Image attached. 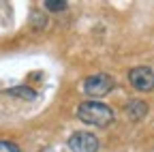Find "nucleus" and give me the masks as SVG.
I'll return each instance as SVG.
<instances>
[{
	"mask_svg": "<svg viewBox=\"0 0 154 152\" xmlns=\"http://www.w3.org/2000/svg\"><path fill=\"white\" fill-rule=\"evenodd\" d=\"M77 116H79L82 122L92 124V126H109L113 122L111 107L101 101H84L77 109Z\"/></svg>",
	"mask_w": 154,
	"mask_h": 152,
	"instance_id": "nucleus-1",
	"label": "nucleus"
},
{
	"mask_svg": "<svg viewBox=\"0 0 154 152\" xmlns=\"http://www.w3.org/2000/svg\"><path fill=\"white\" fill-rule=\"evenodd\" d=\"M0 152H19V146L13 141H2L0 139Z\"/></svg>",
	"mask_w": 154,
	"mask_h": 152,
	"instance_id": "nucleus-8",
	"label": "nucleus"
},
{
	"mask_svg": "<svg viewBox=\"0 0 154 152\" xmlns=\"http://www.w3.org/2000/svg\"><path fill=\"white\" fill-rule=\"evenodd\" d=\"M9 92H11V94H15V97H22V99H34V97H36V92H34V90H30V88H26V86L11 88Z\"/></svg>",
	"mask_w": 154,
	"mask_h": 152,
	"instance_id": "nucleus-6",
	"label": "nucleus"
},
{
	"mask_svg": "<svg viewBox=\"0 0 154 152\" xmlns=\"http://www.w3.org/2000/svg\"><path fill=\"white\" fill-rule=\"evenodd\" d=\"M128 82L135 90L148 92L154 88V71L150 67H135L128 71Z\"/></svg>",
	"mask_w": 154,
	"mask_h": 152,
	"instance_id": "nucleus-3",
	"label": "nucleus"
},
{
	"mask_svg": "<svg viewBox=\"0 0 154 152\" xmlns=\"http://www.w3.org/2000/svg\"><path fill=\"white\" fill-rule=\"evenodd\" d=\"M126 113H128V118L133 120V122H139L141 118H146V113H148V103L146 101H131L128 105H126Z\"/></svg>",
	"mask_w": 154,
	"mask_h": 152,
	"instance_id": "nucleus-5",
	"label": "nucleus"
},
{
	"mask_svg": "<svg viewBox=\"0 0 154 152\" xmlns=\"http://www.w3.org/2000/svg\"><path fill=\"white\" fill-rule=\"evenodd\" d=\"M45 7L49 11H64L66 9V2H64V0H47Z\"/></svg>",
	"mask_w": 154,
	"mask_h": 152,
	"instance_id": "nucleus-7",
	"label": "nucleus"
},
{
	"mask_svg": "<svg viewBox=\"0 0 154 152\" xmlns=\"http://www.w3.org/2000/svg\"><path fill=\"white\" fill-rule=\"evenodd\" d=\"M69 146L73 152H96L99 150V137L88 131H77L71 135Z\"/></svg>",
	"mask_w": 154,
	"mask_h": 152,
	"instance_id": "nucleus-4",
	"label": "nucleus"
},
{
	"mask_svg": "<svg viewBox=\"0 0 154 152\" xmlns=\"http://www.w3.org/2000/svg\"><path fill=\"white\" fill-rule=\"evenodd\" d=\"M113 90V79L109 77V75L105 73H96V75H90V77H86L84 82V92L88 94V97H105V94H109Z\"/></svg>",
	"mask_w": 154,
	"mask_h": 152,
	"instance_id": "nucleus-2",
	"label": "nucleus"
}]
</instances>
